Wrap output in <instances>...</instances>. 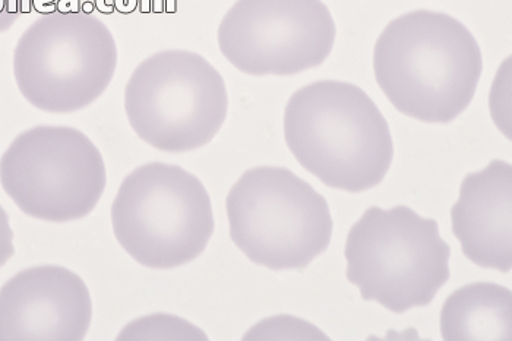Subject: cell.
I'll use <instances>...</instances> for the list:
<instances>
[{
  "label": "cell",
  "mask_w": 512,
  "mask_h": 341,
  "mask_svg": "<svg viewBox=\"0 0 512 341\" xmlns=\"http://www.w3.org/2000/svg\"><path fill=\"white\" fill-rule=\"evenodd\" d=\"M376 82L398 112L425 123L455 121L473 101L483 71L472 31L444 12H407L374 49Z\"/></svg>",
  "instance_id": "obj_1"
},
{
  "label": "cell",
  "mask_w": 512,
  "mask_h": 341,
  "mask_svg": "<svg viewBox=\"0 0 512 341\" xmlns=\"http://www.w3.org/2000/svg\"><path fill=\"white\" fill-rule=\"evenodd\" d=\"M284 140L303 169L340 191H368L394 159L393 135L375 101L355 84L324 80L299 88L284 109Z\"/></svg>",
  "instance_id": "obj_2"
},
{
  "label": "cell",
  "mask_w": 512,
  "mask_h": 341,
  "mask_svg": "<svg viewBox=\"0 0 512 341\" xmlns=\"http://www.w3.org/2000/svg\"><path fill=\"white\" fill-rule=\"evenodd\" d=\"M450 245L438 221L406 205L369 207L353 224L344 246L346 277L365 301L394 314L425 308L448 283Z\"/></svg>",
  "instance_id": "obj_3"
},
{
  "label": "cell",
  "mask_w": 512,
  "mask_h": 341,
  "mask_svg": "<svg viewBox=\"0 0 512 341\" xmlns=\"http://www.w3.org/2000/svg\"><path fill=\"white\" fill-rule=\"evenodd\" d=\"M110 216L119 245L151 270H175L197 260L216 229L204 183L160 161L142 164L123 179Z\"/></svg>",
  "instance_id": "obj_4"
},
{
  "label": "cell",
  "mask_w": 512,
  "mask_h": 341,
  "mask_svg": "<svg viewBox=\"0 0 512 341\" xmlns=\"http://www.w3.org/2000/svg\"><path fill=\"white\" fill-rule=\"evenodd\" d=\"M226 211L230 239L268 270H303L333 238L327 200L286 167L246 170L227 194Z\"/></svg>",
  "instance_id": "obj_5"
},
{
  "label": "cell",
  "mask_w": 512,
  "mask_h": 341,
  "mask_svg": "<svg viewBox=\"0 0 512 341\" xmlns=\"http://www.w3.org/2000/svg\"><path fill=\"white\" fill-rule=\"evenodd\" d=\"M118 66L106 24L84 9L40 15L18 40L14 75L22 97L47 113H74L99 100Z\"/></svg>",
  "instance_id": "obj_6"
},
{
  "label": "cell",
  "mask_w": 512,
  "mask_h": 341,
  "mask_svg": "<svg viewBox=\"0 0 512 341\" xmlns=\"http://www.w3.org/2000/svg\"><path fill=\"white\" fill-rule=\"evenodd\" d=\"M129 125L163 153H189L216 138L229 112L220 72L204 56L163 50L137 66L125 87Z\"/></svg>",
  "instance_id": "obj_7"
},
{
  "label": "cell",
  "mask_w": 512,
  "mask_h": 341,
  "mask_svg": "<svg viewBox=\"0 0 512 341\" xmlns=\"http://www.w3.org/2000/svg\"><path fill=\"white\" fill-rule=\"evenodd\" d=\"M0 185L22 213L47 223L90 216L107 185L99 148L71 126L21 132L0 157Z\"/></svg>",
  "instance_id": "obj_8"
},
{
  "label": "cell",
  "mask_w": 512,
  "mask_h": 341,
  "mask_svg": "<svg viewBox=\"0 0 512 341\" xmlns=\"http://www.w3.org/2000/svg\"><path fill=\"white\" fill-rule=\"evenodd\" d=\"M337 28L322 0H237L218 27L220 52L237 71L289 77L327 61Z\"/></svg>",
  "instance_id": "obj_9"
},
{
  "label": "cell",
  "mask_w": 512,
  "mask_h": 341,
  "mask_svg": "<svg viewBox=\"0 0 512 341\" xmlns=\"http://www.w3.org/2000/svg\"><path fill=\"white\" fill-rule=\"evenodd\" d=\"M91 320L90 289L69 268H25L0 287V340L81 341Z\"/></svg>",
  "instance_id": "obj_10"
},
{
  "label": "cell",
  "mask_w": 512,
  "mask_h": 341,
  "mask_svg": "<svg viewBox=\"0 0 512 341\" xmlns=\"http://www.w3.org/2000/svg\"><path fill=\"white\" fill-rule=\"evenodd\" d=\"M451 229L473 264L510 273L512 268V166L492 160L469 173L451 208Z\"/></svg>",
  "instance_id": "obj_11"
},
{
  "label": "cell",
  "mask_w": 512,
  "mask_h": 341,
  "mask_svg": "<svg viewBox=\"0 0 512 341\" xmlns=\"http://www.w3.org/2000/svg\"><path fill=\"white\" fill-rule=\"evenodd\" d=\"M439 327L448 341L511 340V290L489 281L460 287L444 302Z\"/></svg>",
  "instance_id": "obj_12"
},
{
  "label": "cell",
  "mask_w": 512,
  "mask_h": 341,
  "mask_svg": "<svg viewBox=\"0 0 512 341\" xmlns=\"http://www.w3.org/2000/svg\"><path fill=\"white\" fill-rule=\"evenodd\" d=\"M116 340H208V337L191 322L158 312L129 322Z\"/></svg>",
  "instance_id": "obj_13"
},
{
  "label": "cell",
  "mask_w": 512,
  "mask_h": 341,
  "mask_svg": "<svg viewBox=\"0 0 512 341\" xmlns=\"http://www.w3.org/2000/svg\"><path fill=\"white\" fill-rule=\"evenodd\" d=\"M33 0H0V33L8 31L25 12L30 11Z\"/></svg>",
  "instance_id": "obj_14"
},
{
  "label": "cell",
  "mask_w": 512,
  "mask_h": 341,
  "mask_svg": "<svg viewBox=\"0 0 512 341\" xmlns=\"http://www.w3.org/2000/svg\"><path fill=\"white\" fill-rule=\"evenodd\" d=\"M15 254L14 230L9 224V216L5 208L0 205V268Z\"/></svg>",
  "instance_id": "obj_15"
}]
</instances>
